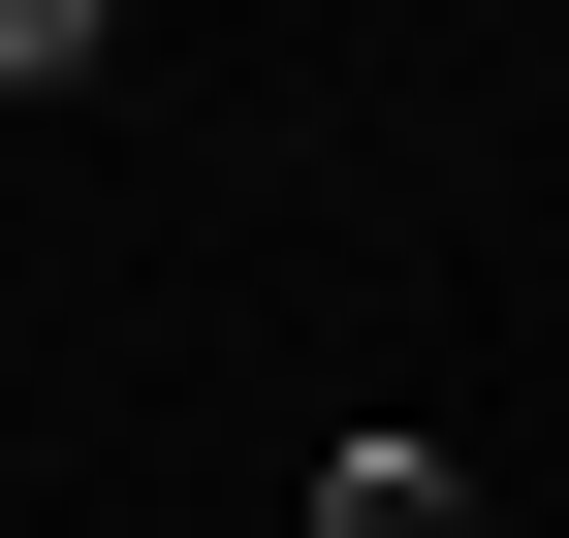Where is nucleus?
Returning a JSON list of instances; mask_svg holds the SVG:
<instances>
[{"label":"nucleus","mask_w":569,"mask_h":538,"mask_svg":"<svg viewBox=\"0 0 569 538\" xmlns=\"http://www.w3.org/2000/svg\"><path fill=\"white\" fill-rule=\"evenodd\" d=\"M317 538H475V476L443 444H317Z\"/></svg>","instance_id":"1"}]
</instances>
